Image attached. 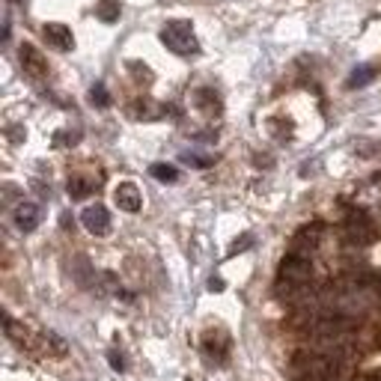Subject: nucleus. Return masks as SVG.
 Wrapping results in <instances>:
<instances>
[{"mask_svg":"<svg viewBox=\"0 0 381 381\" xmlns=\"http://www.w3.org/2000/svg\"><path fill=\"white\" fill-rule=\"evenodd\" d=\"M161 42L167 51H173L179 57L197 54V36H194L190 21H167L161 27Z\"/></svg>","mask_w":381,"mask_h":381,"instance_id":"obj_1","label":"nucleus"},{"mask_svg":"<svg viewBox=\"0 0 381 381\" xmlns=\"http://www.w3.org/2000/svg\"><path fill=\"white\" fill-rule=\"evenodd\" d=\"M81 224L87 227L92 236H108V232H111V215H108V209H104V206L95 203L90 209H83Z\"/></svg>","mask_w":381,"mask_h":381,"instance_id":"obj_2","label":"nucleus"},{"mask_svg":"<svg viewBox=\"0 0 381 381\" xmlns=\"http://www.w3.org/2000/svg\"><path fill=\"white\" fill-rule=\"evenodd\" d=\"M21 69H24L30 78H36V81H42L48 75V63L33 45H21Z\"/></svg>","mask_w":381,"mask_h":381,"instance_id":"obj_3","label":"nucleus"},{"mask_svg":"<svg viewBox=\"0 0 381 381\" xmlns=\"http://www.w3.org/2000/svg\"><path fill=\"white\" fill-rule=\"evenodd\" d=\"M42 33H45L48 45L57 48V51H72V48H75V36H72V30L66 24H45V27H42Z\"/></svg>","mask_w":381,"mask_h":381,"instance_id":"obj_4","label":"nucleus"},{"mask_svg":"<svg viewBox=\"0 0 381 381\" xmlns=\"http://www.w3.org/2000/svg\"><path fill=\"white\" fill-rule=\"evenodd\" d=\"M113 200L122 211H140V206H143V197H140V190H137L134 182H122L120 188H116Z\"/></svg>","mask_w":381,"mask_h":381,"instance_id":"obj_5","label":"nucleus"},{"mask_svg":"<svg viewBox=\"0 0 381 381\" xmlns=\"http://www.w3.org/2000/svg\"><path fill=\"white\" fill-rule=\"evenodd\" d=\"M13 218H15V227L21 232H33L39 227V220H42V211H39L36 203H18Z\"/></svg>","mask_w":381,"mask_h":381,"instance_id":"obj_6","label":"nucleus"},{"mask_svg":"<svg viewBox=\"0 0 381 381\" xmlns=\"http://www.w3.org/2000/svg\"><path fill=\"white\" fill-rule=\"evenodd\" d=\"M203 352H206L209 357H215V361H224V357L229 355V337L220 331L218 340H215V334L209 331V334L203 337Z\"/></svg>","mask_w":381,"mask_h":381,"instance_id":"obj_7","label":"nucleus"},{"mask_svg":"<svg viewBox=\"0 0 381 381\" xmlns=\"http://www.w3.org/2000/svg\"><path fill=\"white\" fill-rule=\"evenodd\" d=\"M197 104H200V108H203V113H209V116L220 113V102H218V95L211 92V90H197Z\"/></svg>","mask_w":381,"mask_h":381,"instance_id":"obj_8","label":"nucleus"},{"mask_svg":"<svg viewBox=\"0 0 381 381\" xmlns=\"http://www.w3.org/2000/svg\"><path fill=\"white\" fill-rule=\"evenodd\" d=\"M120 13H122L120 0H102L99 9H95V15H99L102 21H108V24H113V21L120 18Z\"/></svg>","mask_w":381,"mask_h":381,"instance_id":"obj_9","label":"nucleus"},{"mask_svg":"<svg viewBox=\"0 0 381 381\" xmlns=\"http://www.w3.org/2000/svg\"><path fill=\"white\" fill-rule=\"evenodd\" d=\"M373 78H375V69H373V66H357L352 75H348V87H352V90L366 87V83L373 81Z\"/></svg>","mask_w":381,"mask_h":381,"instance_id":"obj_10","label":"nucleus"},{"mask_svg":"<svg viewBox=\"0 0 381 381\" xmlns=\"http://www.w3.org/2000/svg\"><path fill=\"white\" fill-rule=\"evenodd\" d=\"M66 188H69V197H72V200H83V197L92 194V182H87V179H81V176L69 179Z\"/></svg>","mask_w":381,"mask_h":381,"instance_id":"obj_11","label":"nucleus"},{"mask_svg":"<svg viewBox=\"0 0 381 381\" xmlns=\"http://www.w3.org/2000/svg\"><path fill=\"white\" fill-rule=\"evenodd\" d=\"M149 173L158 179V182H167V185H173L176 179H179V170H176V167H170V164H152Z\"/></svg>","mask_w":381,"mask_h":381,"instance_id":"obj_12","label":"nucleus"},{"mask_svg":"<svg viewBox=\"0 0 381 381\" xmlns=\"http://www.w3.org/2000/svg\"><path fill=\"white\" fill-rule=\"evenodd\" d=\"M90 99H92V104H99V108H108L111 104V95H108V90H104V83H95V87L90 90Z\"/></svg>","mask_w":381,"mask_h":381,"instance_id":"obj_13","label":"nucleus"},{"mask_svg":"<svg viewBox=\"0 0 381 381\" xmlns=\"http://www.w3.org/2000/svg\"><path fill=\"white\" fill-rule=\"evenodd\" d=\"M182 161L190 164V167H211V164H215V158H211V155H197V152H185Z\"/></svg>","mask_w":381,"mask_h":381,"instance_id":"obj_14","label":"nucleus"},{"mask_svg":"<svg viewBox=\"0 0 381 381\" xmlns=\"http://www.w3.org/2000/svg\"><path fill=\"white\" fill-rule=\"evenodd\" d=\"M81 140V134H75V131H60L57 137H54V143L57 146H66V143H78Z\"/></svg>","mask_w":381,"mask_h":381,"instance_id":"obj_15","label":"nucleus"},{"mask_svg":"<svg viewBox=\"0 0 381 381\" xmlns=\"http://www.w3.org/2000/svg\"><path fill=\"white\" fill-rule=\"evenodd\" d=\"M108 357H111V366H113V369H125V357H122V355L108 352Z\"/></svg>","mask_w":381,"mask_h":381,"instance_id":"obj_16","label":"nucleus"},{"mask_svg":"<svg viewBox=\"0 0 381 381\" xmlns=\"http://www.w3.org/2000/svg\"><path fill=\"white\" fill-rule=\"evenodd\" d=\"M250 241H253L250 236H245V238H238V241H236V245H232V253H238V250H248V248H250Z\"/></svg>","mask_w":381,"mask_h":381,"instance_id":"obj_17","label":"nucleus"},{"mask_svg":"<svg viewBox=\"0 0 381 381\" xmlns=\"http://www.w3.org/2000/svg\"><path fill=\"white\" fill-rule=\"evenodd\" d=\"M209 289H211V292H220V289H224V280L211 277V280H209Z\"/></svg>","mask_w":381,"mask_h":381,"instance_id":"obj_18","label":"nucleus"},{"mask_svg":"<svg viewBox=\"0 0 381 381\" xmlns=\"http://www.w3.org/2000/svg\"><path fill=\"white\" fill-rule=\"evenodd\" d=\"M9 3H18V6H24V3H27V0H9Z\"/></svg>","mask_w":381,"mask_h":381,"instance_id":"obj_19","label":"nucleus"}]
</instances>
